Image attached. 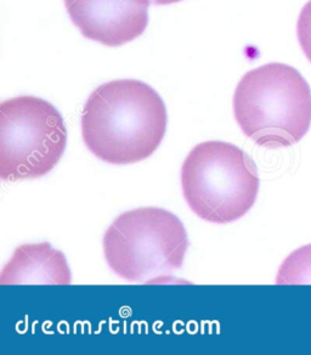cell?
<instances>
[{
  "label": "cell",
  "mask_w": 311,
  "mask_h": 355,
  "mask_svg": "<svg viewBox=\"0 0 311 355\" xmlns=\"http://www.w3.org/2000/svg\"><path fill=\"white\" fill-rule=\"evenodd\" d=\"M168 114L159 93L136 79L101 84L82 112V137L95 157L133 164L152 156L163 141Z\"/></svg>",
  "instance_id": "cell-1"
},
{
  "label": "cell",
  "mask_w": 311,
  "mask_h": 355,
  "mask_svg": "<svg viewBox=\"0 0 311 355\" xmlns=\"http://www.w3.org/2000/svg\"><path fill=\"white\" fill-rule=\"evenodd\" d=\"M233 114L242 133L259 146L288 148L310 129V85L290 64H263L240 80Z\"/></svg>",
  "instance_id": "cell-2"
},
{
  "label": "cell",
  "mask_w": 311,
  "mask_h": 355,
  "mask_svg": "<svg viewBox=\"0 0 311 355\" xmlns=\"http://www.w3.org/2000/svg\"><path fill=\"white\" fill-rule=\"evenodd\" d=\"M109 269L128 282L154 284L180 270L188 251V232L175 214L157 207L121 214L104 235Z\"/></svg>",
  "instance_id": "cell-3"
},
{
  "label": "cell",
  "mask_w": 311,
  "mask_h": 355,
  "mask_svg": "<svg viewBox=\"0 0 311 355\" xmlns=\"http://www.w3.org/2000/svg\"><path fill=\"white\" fill-rule=\"evenodd\" d=\"M181 188L188 207L203 220L215 224L236 222L257 201V166L248 153L233 144H198L184 161Z\"/></svg>",
  "instance_id": "cell-4"
},
{
  "label": "cell",
  "mask_w": 311,
  "mask_h": 355,
  "mask_svg": "<svg viewBox=\"0 0 311 355\" xmlns=\"http://www.w3.org/2000/svg\"><path fill=\"white\" fill-rule=\"evenodd\" d=\"M67 145L59 110L46 100L24 95L0 105V178L20 182L51 172Z\"/></svg>",
  "instance_id": "cell-5"
},
{
  "label": "cell",
  "mask_w": 311,
  "mask_h": 355,
  "mask_svg": "<svg viewBox=\"0 0 311 355\" xmlns=\"http://www.w3.org/2000/svg\"><path fill=\"white\" fill-rule=\"evenodd\" d=\"M73 25L87 40L109 48L143 35L151 0H64Z\"/></svg>",
  "instance_id": "cell-6"
},
{
  "label": "cell",
  "mask_w": 311,
  "mask_h": 355,
  "mask_svg": "<svg viewBox=\"0 0 311 355\" xmlns=\"http://www.w3.org/2000/svg\"><path fill=\"white\" fill-rule=\"evenodd\" d=\"M71 280L66 257L49 242L17 247L0 275V285H69Z\"/></svg>",
  "instance_id": "cell-7"
},
{
  "label": "cell",
  "mask_w": 311,
  "mask_h": 355,
  "mask_svg": "<svg viewBox=\"0 0 311 355\" xmlns=\"http://www.w3.org/2000/svg\"><path fill=\"white\" fill-rule=\"evenodd\" d=\"M276 285H311V243L287 257L278 269Z\"/></svg>",
  "instance_id": "cell-8"
},
{
  "label": "cell",
  "mask_w": 311,
  "mask_h": 355,
  "mask_svg": "<svg viewBox=\"0 0 311 355\" xmlns=\"http://www.w3.org/2000/svg\"><path fill=\"white\" fill-rule=\"evenodd\" d=\"M296 35L303 53L311 64V0L301 9L296 24Z\"/></svg>",
  "instance_id": "cell-9"
},
{
  "label": "cell",
  "mask_w": 311,
  "mask_h": 355,
  "mask_svg": "<svg viewBox=\"0 0 311 355\" xmlns=\"http://www.w3.org/2000/svg\"><path fill=\"white\" fill-rule=\"evenodd\" d=\"M179 1H183V0H151V4L153 6H170V4L179 3Z\"/></svg>",
  "instance_id": "cell-10"
}]
</instances>
